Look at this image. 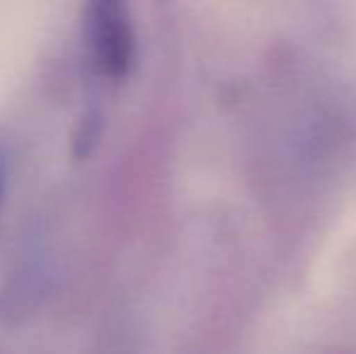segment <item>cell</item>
I'll return each mask as SVG.
<instances>
[{
    "label": "cell",
    "mask_w": 356,
    "mask_h": 354,
    "mask_svg": "<svg viewBox=\"0 0 356 354\" xmlns=\"http://www.w3.org/2000/svg\"><path fill=\"white\" fill-rule=\"evenodd\" d=\"M85 56L104 81H124L136 61V29L129 8L119 0H95L83 10Z\"/></svg>",
    "instance_id": "cell-1"
},
{
    "label": "cell",
    "mask_w": 356,
    "mask_h": 354,
    "mask_svg": "<svg viewBox=\"0 0 356 354\" xmlns=\"http://www.w3.org/2000/svg\"><path fill=\"white\" fill-rule=\"evenodd\" d=\"M3 184H5V163L3 156H0V194H3Z\"/></svg>",
    "instance_id": "cell-2"
}]
</instances>
